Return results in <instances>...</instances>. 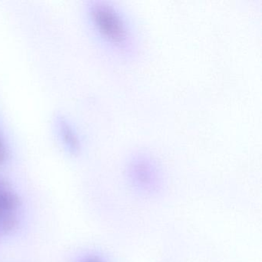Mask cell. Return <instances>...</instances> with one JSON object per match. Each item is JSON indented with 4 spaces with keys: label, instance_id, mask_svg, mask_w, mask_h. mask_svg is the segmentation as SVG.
Instances as JSON below:
<instances>
[{
    "label": "cell",
    "instance_id": "3957f363",
    "mask_svg": "<svg viewBox=\"0 0 262 262\" xmlns=\"http://www.w3.org/2000/svg\"><path fill=\"white\" fill-rule=\"evenodd\" d=\"M81 262H105V260L97 255H90L85 257Z\"/></svg>",
    "mask_w": 262,
    "mask_h": 262
},
{
    "label": "cell",
    "instance_id": "277c9868",
    "mask_svg": "<svg viewBox=\"0 0 262 262\" xmlns=\"http://www.w3.org/2000/svg\"><path fill=\"white\" fill-rule=\"evenodd\" d=\"M6 159V150L3 142L0 141V164L3 163Z\"/></svg>",
    "mask_w": 262,
    "mask_h": 262
},
{
    "label": "cell",
    "instance_id": "7a4b0ae2",
    "mask_svg": "<svg viewBox=\"0 0 262 262\" xmlns=\"http://www.w3.org/2000/svg\"><path fill=\"white\" fill-rule=\"evenodd\" d=\"M131 172L133 177L144 185H148L156 177L154 166L149 159L145 156H139L133 161Z\"/></svg>",
    "mask_w": 262,
    "mask_h": 262
},
{
    "label": "cell",
    "instance_id": "5b68a950",
    "mask_svg": "<svg viewBox=\"0 0 262 262\" xmlns=\"http://www.w3.org/2000/svg\"><path fill=\"white\" fill-rule=\"evenodd\" d=\"M4 185H5V184H4V182H1V181H0V188H2V187L4 186Z\"/></svg>",
    "mask_w": 262,
    "mask_h": 262
},
{
    "label": "cell",
    "instance_id": "6da1fadb",
    "mask_svg": "<svg viewBox=\"0 0 262 262\" xmlns=\"http://www.w3.org/2000/svg\"><path fill=\"white\" fill-rule=\"evenodd\" d=\"M90 11L95 27L111 47L122 54L133 52L132 31L119 9L108 3L95 2Z\"/></svg>",
    "mask_w": 262,
    "mask_h": 262
}]
</instances>
